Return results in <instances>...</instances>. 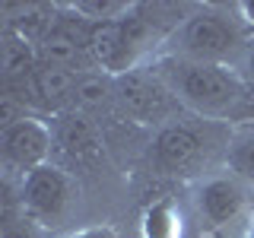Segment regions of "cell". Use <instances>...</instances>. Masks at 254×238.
<instances>
[{
    "mask_svg": "<svg viewBox=\"0 0 254 238\" xmlns=\"http://www.w3.org/2000/svg\"><path fill=\"white\" fill-rule=\"evenodd\" d=\"M149 63L162 76V83L169 86L181 111L200 118V121L229 124V127L254 124L251 89L235 67L188 60V58H175V54H159Z\"/></svg>",
    "mask_w": 254,
    "mask_h": 238,
    "instance_id": "6da1fadb",
    "label": "cell"
},
{
    "mask_svg": "<svg viewBox=\"0 0 254 238\" xmlns=\"http://www.w3.org/2000/svg\"><path fill=\"white\" fill-rule=\"evenodd\" d=\"M251 29L242 19V10L222 3H194L188 19L178 26V32L169 38L162 54L188 60H203V63H222V67H235L245 58Z\"/></svg>",
    "mask_w": 254,
    "mask_h": 238,
    "instance_id": "7a4b0ae2",
    "label": "cell"
},
{
    "mask_svg": "<svg viewBox=\"0 0 254 238\" xmlns=\"http://www.w3.org/2000/svg\"><path fill=\"white\" fill-rule=\"evenodd\" d=\"M229 137H232L229 124L178 115L175 121L156 130L149 159H153L156 172L172 175V178H206V172H213V165H216V156L222 153L226 159Z\"/></svg>",
    "mask_w": 254,
    "mask_h": 238,
    "instance_id": "3957f363",
    "label": "cell"
},
{
    "mask_svg": "<svg viewBox=\"0 0 254 238\" xmlns=\"http://www.w3.org/2000/svg\"><path fill=\"white\" fill-rule=\"evenodd\" d=\"M194 206H197L200 222L213 235L238 232L245 238L254 219L251 187L242 178H235L232 172H213L206 178H200V184L194 190Z\"/></svg>",
    "mask_w": 254,
    "mask_h": 238,
    "instance_id": "277c9868",
    "label": "cell"
},
{
    "mask_svg": "<svg viewBox=\"0 0 254 238\" xmlns=\"http://www.w3.org/2000/svg\"><path fill=\"white\" fill-rule=\"evenodd\" d=\"M115 108L124 121L156 127V130L181 115V105L162 83V76L153 70V63H143L115 76Z\"/></svg>",
    "mask_w": 254,
    "mask_h": 238,
    "instance_id": "5b68a950",
    "label": "cell"
},
{
    "mask_svg": "<svg viewBox=\"0 0 254 238\" xmlns=\"http://www.w3.org/2000/svg\"><path fill=\"white\" fill-rule=\"evenodd\" d=\"M73 203V178L67 169L48 162L19 178V206L22 219L32 226H51L67 216Z\"/></svg>",
    "mask_w": 254,
    "mask_h": 238,
    "instance_id": "8992f818",
    "label": "cell"
},
{
    "mask_svg": "<svg viewBox=\"0 0 254 238\" xmlns=\"http://www.w3.org/2000/svg\"><path fill=\"white\" fill-rule=\"evenodd\" d=\"M54 153L51 124L42 115H26L22 121L0 130V175H29L38 165H48Z\"/></svg>",
    "mask_w": 254,
    "mask_h": 238,
    "instance_id": "52a82bcc",
    "label": "cell"
},
{
    "mask_svg": "<svg viewBox=\"0 0 254 238\" xmlns=\"http://www.w3.org/2000/svg\"><path fill=\"white\" fill-rule=\"evenodd\" d=\"M51 137H54V149L70 165H92L105 156V143H102V130L95 124V118L79 108H70L64 115L51 118Z\"/></svg>",
    "mask_w": 254,
    "mask_h": 238,
    "instance_id": "ba28073f",
    "label": "cell"
},
{
    "mask_svg": "<svg viewBox=\"0 0 254 238\" xmlns=\"http://www.w3.org/2000/svg\"><path fill=\"white\" fill-rule=\"evenodd\" d=\"M79 76L83 73H73V70H64V67L38 60L35 73L29 79V108H32V115L42 111V115L58 118L64 111H70L73 102H76Z\"/></svg>",
    "mask_w": 254,
    "mask_h": 238,
    "instance_id": "9c48e42d",
    "label": "cell"
},
{
    "mask_svg": "<svg viewBox=\"0 0 254 238\" xmlns=\"http://www.w3.org/2000/svg\"><path fill=\"white\" fill-rule=\"evenodd\" d=\"M226 169L254 187V124L232 127V137L226 146Z\"/></svg>",
    "mask_w": 254,
    "mask_h": 238,
    "instance_id": "30bf717a",
    "label": "cell"
},
{
    "mask_svg": "<svg viewBox=\"0 0 254 238\" xmlns=\"http://www.w3.org/2000/svg\"><path fill=\"white\" fill-rule=\"evenodd\" d=\"M143 238H181V216L169 200H156L143 210Z\"/></svg>",
    "mask_w": 254,
    "mask_h": 238,
    "instance_id": "8fae6325",
    "label": "cell"
},
{
    "mask_svg": "<svg viewBox=\"0 0 254 238\" xmlns=\"http://www.w3.org/2000/svg\"><path fill=\"white\" fill-rule=\"evenodd\" d=\"M19 222H22L19 187L13 184V178L0 175V238H10Z\"/></svg>",
    "mask_w": 254,
    "mask_h": 238,
    "instance_id": "7c38bea8",
    "label": "cell"
},
{
    "mask_svg": "<svg viewBox=\"0 0 254 238\" xmlns=\"http://www.w3.org/2000/svg\"><path fill=\"white\" fill-rule=\"evenodd\" d=\"M26 115H32V108L26 105V102L16 99L13 92H3V89H0V130H3V127H10V124H16V121H22Z\"/></svg>",
    "mask_w": 254,
    "mask_h": 238,
    "instance_id": "4fadbf2b",
    "label": "cell"
},
{
    "mask_svg": "<svg viewBox=\"0 0 254 238\" xmlns=\"http://www.w3.org/2000/svg\"><path fill=\"white\" fill-rule=\"evenodd\" d=\"M238 73H242V79H245L248 86H254V35L248 38L245 58H242V63H238Z\"/></svg>",
    "mask_w": 254,
    "mask_h": 238,
    "instance_id": "5bb4252c",
    "label": "cell"
},
{
    "mask_svg": "<svg viewBox=\"0 0 254 238\" xmlns=\"http://www.w3.org/2000/svg\"><path fill=\"white\" fill-rule=\"evenodd\" d=\"M70 238H118V235H115V229H108V226H89V229L73 232Z\"/></svg>",
    "mask_w": 254,
    "mask_h": 238,
    "instance_id": "9a60e30c",
    "label": "cell"
},
{
    "mask_svg": "<svg viewBox=\"0 0 254 238\" xmlns=\"http://www.w3.org/2000/svg\"><path fill=\"white\" fill-rule=\"evenodd\" d=\"M251 89V118H254V86H248Z\"/></svg>",
    "mask_w": 254,
    "mask_h": 238,
    "instance_id": "2e32d148",
    "label": "cell"
},
{
    "mask_svg": "<svg viewBox=\"0 0 254 238\" xmlns=\"http://www.w3.org/2000/svg\"><path fill=\"white\" fill-rule=\"evenodd\" d=\"M245 238H254V219H251V226H248V235Z\"/></svg>",
    "mask_w": 254,
    "mask_h": 238,
    "instance_id": "e0dca14e",
    "label": "cell"
}]
</instances>
